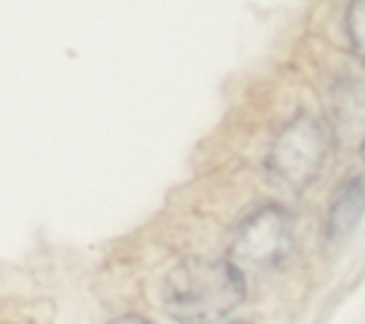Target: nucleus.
Wrapping results in <instances>:
<instances>
[{
  "label": "nucleus",
  "mask_w": 365,
  "mask_h": 324,
  "mask_svg": "<svg viewBox=\"0 0 365 324\" xmlns=\"http://www.w3.org/2000/svg\"><path fill=\"white\" fill-rule=\"evenodd\" d=\"M295 246L293 218L278 205L255 211L237 231L229 263L244 276L265 273L280 267Z\"/></svg>",
  "instance_id": "obj_2"
},
{
  "label": "nucleus",
  "mask_w": 365,
  "mask_h": 324,
  "mask_svg": "<svg viewBox=\"0 0 365 324\" xmlns=\"http://www.w3.org/2000/svg\"><path fill=\"white\" fill-rule=\"evenodd\" d=\"M246 297V278L218 258L192 256L178 263L160 288L163 310L180 324H216Z\"/></svg>",
  "instance_id": "obj_1"
},
{
  "label": "nucleus",
  "mask_w": 365,
  "mask_h": 324,
  "mask_svg": "<svg viewBox=\"0 0 365 324\" xmlns=\"http://www.w3.org/2000/svg\"><path fill=\"white\" fill-rule=\"evenodd\" d=\"M349 34H351L355 49L365 58V0H351Z\"/></svg>",
  "instance_id": "obj_5"
},
{
  "label": "nucleus",
  "mask_w": 365,
  "mask_h": 324,
  "mask_svg": "<svg viewBox=\"0 0 365 324\" xmlns=\"http://www.w3.org/2000/svg\"><path fill=\"white\" fill-rule=\"evenodd\" d=\"M109 324H152L148 318H143V316H139V314H128V316H122V318H118V320H113V323Z\"/></svg>",
  "instance_id": "obj_6"
},
{
  "label": "nucleus",
  "mask_w": 365,
  "mask_h": 324,
  "mask_svg": "<svg viewBox=\"0 0 365 324\" xmlns=\"http://www.w3.org/2000/svg\"><path fill=\"white\" fill-rule=\"evenodd\" d=\"M229 324H250V323H246V320H233V323H229Z\"/></svg>",
  "instance_id": "obj_8"
},
{
  "label": "nucleus",
  "mask_w": 365,
  "mask_h": 324,
  "mask_svg": "<svg viewBox=\"0 0 365 324\" xmlns=\"http://www.w3.org/2000/svg\"><path fill=\"white\" fill-rule=\"evenodd\" d=\"M325 130L310 115H297L276 139L269 154V169L287 188L304 190L310 186L325 160Z\"/></svg>",
  "instance_id": "obj_3"
},
{
  "label": "nucleus",
  "mask_w": 365,
  "mask_h": 324,
  "mask_svg": "<svg viewBox=\"0 0 365 324\" xmlns=\"http://www.w3.org/2000/svg\"><path fill=\"white\" fill-rule=\"evenodd\" d=\"M365 214V182L361 177L349 179L334 197L327 214V237L340 241L349 237Z\"/></svg>",
  "instance_id": "obj_4"
},
{
  "label": "nucleus",
  "mask_w": 365,
  "mask_h": 324,
  "mask_svg": "<svg viewBox=\"0 0 365 324\" xmlns=\"http://www.w3.org/2000/svg\"><path fill=\"white\" fill-rule=\"evenodd\" d=\"M359 156H361V160L365 162V139H364V143H361V147H359Z\"/></svg>",
  "instance_id": "obj_7"
}]
</instances>
